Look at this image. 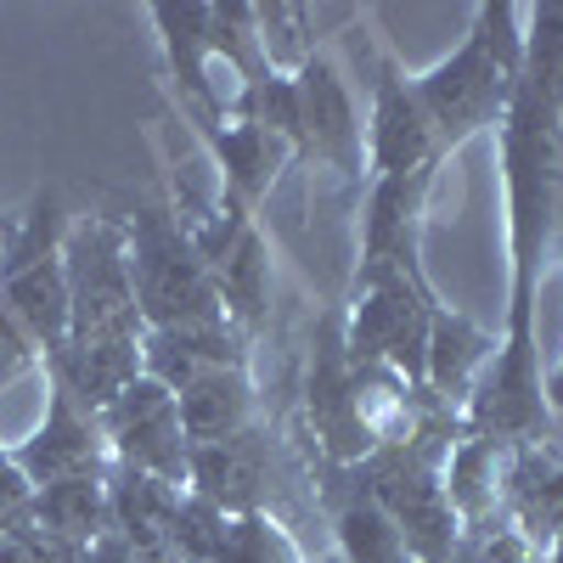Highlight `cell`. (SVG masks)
Segmentation results:
<instances>
[{"label":"cell","instance_id":"cell-23","mask_svg":"<svg viewBox=\"0 0 563 563\" xmlns=\"http://www.w3.org/2000/svg\"><path fill=\"white\" fill-rule=\"evenodd\" d=\"M547 563H563V530L552 536V547H547Z\"/></svg>","mask_w":563,"mask_h":563},{"label":"cell","instance_id":"cell-7","mask_svg":"<svg viewBox=\"0 0 563 563\" xmlns=\"http://www.w3.org/2000/svg\"><path fill=\"white\" fill-rule=\"evenodd\" d=\"M305 422L321 462H361L378 451V434L361 411V378L344 350V310H321L310 333V372H305Z\"/></svg>","mask_w":563,"mask_h":563},{"label":"cell","instance_id":"cell-19","mask_svg":"<svg viewBox=\"0 0 563 563\" xmlns=\"http://www.w3.org/2000/svg\"><path fill=\"white\" fill-rule=\"evenodd\" d=\"M34 530L74 541V547H97L113 519H108V479H63V485H40L29 496V519Z\"/></svg>","mask_w":563,"mask_h":563},{"label":"cell","instance_id":"cell-8","mask_svg":"<svg viewBox=\"0 0 563 563\" xmlns=\"http://www.w3.org/2000/svg\"><path fill=\"white\" fill-rule=\"evenodd\" d=\"M102 422V440H108V456L119 467H135V474H153L164 485H180L186 490V429H180V406L164 384H153L141 372L135 384H124L108 411L97 417Z\"/></svg>","mask_w":563,"mask_h":563},{"label":"cell","instance_id":"cell-1","mask_svg":"<svg viewBox=\"0 0 563 563\" xmlns=\"http://www.w3.org/2000/svg\"><path fill=\"white\" fill-rule=\"evenodd\" d=\"M525 79L501 119V192H507V321L490 366L479 372L474 395L462 406L467 440L525 445L563 440L547 406L541 378V333H536V294L547 254L563 231V0H541L525 12Z\"/></svg>","mask_w":563,"mask_h":563},{"label":"cell","instance_id":"cell-21","mask_svg":"<svg viewBox=\"0 0 563 563\" xmlns=\"http://www.w3.org/2000/svg\"><path fill=\"white\" fill-rule=\"evenodd\" d=\"M29 496H34V485L18 474L12 445H0V530H18L29 519Z\"/></svg>","mask_w":563,"mask_h":563},{"label":"cell","instance_id":"cell-13","mask_svg":"<svg viewBox=\"0 0 563 563\" xmlns=\"http://www.w3.org/2000/svg\"><path fill=\"white\" fill-rule=\"evenodd\" d=\"M501 519L547 558L563 530V440H525L501 451Z\"/></svg>","mask_w":563,"mask_h":563},{"label":"cell","instance_id":"cell-20","mask_svg":"<svg viewBox=\"0 0 563 563\" xmlns=\"http://www.w3.org/2000/svg\"><path fill=\"white\" fill-rule=\"evenodd\" d=\"M209 563H305V552L276 512H225V530Z\"/></svg>","mask_w":563,"mask_h":563},{"label":"cell","instance_id":"cell-9","mask_svg":"<svg viewBox=\"0 0 563 563\" xmlns=\"http://www.w3.org/2000/svg\"><path fill=\"white\" fill-rule=\"evenodd\" d=\"M440 147H434V124L417 102L411 74L389 52L372 57V119H366V180H389V175H440Z\"/></svg>","mask_w":563,"mask_h":563},{"label":"cell","instance_id":"cell-16","mask_svg":"<svg viewBox=\"0 0 563 563\" xmlns=\"http://www.w3.org/2000/svg\"><path fill=\"white\" fill-rule=\"evenodd\" d=\"M490 355H496V339L485 327L474 316H462L456 305L434 299V310H429V400L462 411L479 384V372L490 366Z\"/></svg>","mask_w":563,"mask_h":563},{"label":"cell","instance_id":"cell-15","mask_svg":"<svg viewBox=\"0 0 563 563\" xmlns=\"http://www.w3.org/2000/svg\"><path fill=\"white\" fill-rule=\"evenodd\" d=\"M209 276H214V294H220V310L238 333H260L265 327V310H271V288H276V260H271V243L260 220H249L231 243H220L209 260Z\"/></svg>","mask_w":563,"mask_h":563},{"label":"cell","instance_id":"cell-12","mask_svg":"<svg viewBox=\"0 0 563 563\" xmlns=\"http://www.w3.org/2000/svg\"><path fill=\"white\" fill-rule=\"evenodd\" d=\"M254 339L238 333L231 321H198V327H147L141 333V372L169 395L192 389L214 372H249Z\"/></svg>","mask_w":563,"mask_h":563},{"label":"cell","instance_id":"cell-4","mask_svg":"<svg viewBox=\"0 0 563 563\" xmlns=\"http://www.w3.org/2000/svg\"><path fill=\"white\" fill-rule=\"evenodd\" d=\"M434 282L422 265L366 260L344 305V350L355 366H384L417 395H429V310Z\"/></svg>","mask_w":563,"mask_h":563},{"label":"cell","instance_id":"cell-18","mask_svg":"<svg viewBox=\"0 0 563 563\" xmlns=\"http://www.w3.org/2000/svg\"><path fill=\"white\" fill-rule=\"evenodd\" d=\"M175 406H180L186 445H214V440L249 434V429H260V422H265L260 389H254V366L249 372H214V378L180 389Z\"/></svg>","mask_w":563,"mask_h":563},{"label":"cell","instance_id":"cell-10","mask_svg":"<svg viewBox=\"0 0 563 563\" xmlns=\"http://www.w3.org/2000/svg\"><path fill=\"white\" fill-rule=\"evenodd\" d=\"M186 490L214 501L220 512H276V434L271 422L214 445H192Z\"/></svg>","mask_w":563,"mask_h":563},{"label":"cell","instance_id":"cell-22","mask_svg":"<svg viewBox=\"0 0 563 563\" xmlns=\"http://www.w3.org/2000/svg\"><path fill=\"white\" fill-rule=\"evenodd\" d=\"M547 406H552V417H563V361L547 372Z\"/></svg>","mask_w":563,"mask_h":563},{"label":"cell","instance_id":"cell-24","mask_svg":"<svg viewBox=\"0 0 563 563\" xmlns=\"http://www.w3.org/2000/svg\"><path fill=\"white\" fill-rule=\"evenodd\" d=\"M305 563H339V558H333V552H327V558H305Z\"/></svg>","mask_w":563,"mask_h":563},{"label":"cell","instance_id":"cell-14","mask_svg":"<svg viewBox=\"0 0 563 563\" xmlns=\"http://www.w3.org/2000/svg\"><path fill=\"white\" fill-rule=\"evenodd\" d=\"M310 479H316V507L327 512L333 525V541H339V563H411L400 530L389 525V512L361 490V479L339 462H310Z\"/></svg>","mask_w":563,"mask_h":563},{"label":"cell","instance_id":"cell-5","mask_svg":"<svg viewBox=\"0 0 563 563\" xmlns=\"http://www.w3.org/2000/svg\"><path fill=\"white\" fill-rule=\"evenodd\" d=\"M124 254H130V288L135 310L147 327H198V321H225L214 276L192 243V225L180 220L175 203L158 198H130L124 214Z\"/></svg>","mask_w":563,"mask_h":563},{"label":"cell","instance_id":"cell-3","mask_svg":"<svg viewBox=\"0 0 563 563\" xmlns=\"http://www.w3.org/2000/svg\"><path fill=\"white\" fill-rule=\"evenodd\" d=\"M63 192L34 186V203L0 238V350L52 355L68 339V276H63Z\"/></svg>","mask_w":563,"mask_h":563},{"label":"cell","instance_id":"cell-25","mask_svg":"<svg viewBox=\"0 0 563 563\" xmlns=\"http://www.w3.org/2000/svg\"><path fill=\"white\" fill-rule=\"evenodd\" d=\"M0 225H7V220H0Z\"/></svg>","mask_w":563,"mask_h":563},{"label":"cell","instance_id":"cell-11","mask_svg":"<svg viewBox=\"0 0 563 563\" xmlns=\"http://www.w3.org/2000/svg\"><path fill=\"white\" fill-rule=\"evenodd\" d=\"M12 462L18 474L40 490V485H63V479H108V440H102V422L79 411L63 389H52L45 400V422L12 445Z\"/></svg>","mask_w":563,"mask_h":563},{"label":"cell","instance_id":"cell-6","mask_svg":"<svg viewBox=\"0 0 563 563\" xmlns=\"http://www.w3.org/2000/svg\"><path fill=\"white\" fill-rule=\"evenodd\" d=\"M63 276H68V339L141 344L147 321H141V310H135L119 214L68 220V231H63Z\"/></svg>","mask_w":563,"mask_h":563},{"label":"cell","instance_id":"cell-17","mask_svg":"<svg viewBox=\"0 0 563 563\" xmlns=\"http://www.w3.org/2000/svg\"><path fill=\"white\" fill-rule=\"evenodd\" d=\"M45 384L63 389L79 411L102 417L108 400L141 378V344H85V339H63L52 355L40 361Z\"/></svg>","mask_w":563,"mask_h":563},{"label":"cell","instance_id":"cell-2","mask_svg":"<svg viewBox=\"0 0 563 563\" xmlns=\"http://www.w3.org/2000/svg\"><path fill=\"white\" fill-rule=\"evenodd\" d=\"M519 79H525V7L485 0V7H474V29L456 52L429 74H411L417 102L434 124L440 158L462 153L485 130H501L512 97H519Z\"/></svg>","mask_w":563,"mask_h":563}]
</instances>
